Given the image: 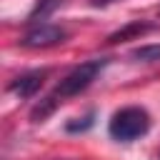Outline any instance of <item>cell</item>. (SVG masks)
<instances>
[{
  "label": "cell",
  "instance_id": "obj_6",
  "mask_svg": "<svg viewBox=\"0 0 160 160\" xmlns=\"http://www.w3.org/2000/svg\"><path fill=\"white\" fill-rule=\"evenodd\" d=\"M60 5H62V0H38V2H35V8L30 10L28 20H30V22L45 20V18H48V15H52V12H55Z\"/></svg>",
  "mask_w": 160,
  "mask_h": 160
},
{
  "label": "cell",
  "instance_id": "obj_9",
  "mask_svg": "<svg viewBox=\"0 0 160 160\" xmlns=\"http://www.w3.org/2000/svg\"><path fill=\"white\" fill-rule=\"evenodd\" d=\"M110 2H115V0H90L92 8H105V5H110Z\"/></svg>",
  "mask_w": 160,
  "mask_h": 160
},
{
  "label": "cell",
  "instance_id": "obj_7",
  "mask_svg": "<svg viewBox=\"0 0 160 160\" xmlns=\"http://www.w3.org/2000/svg\"><path fill=\"white\" fill-rule=\"evenodd\" d=\"M130 58L135 62H158L160 60V42H152V45H140L130 52Z\"/></svg>",
  "mask_w": 160,
  "mask_h": 160
},
{
  "label": "cell",
  "instance_id": "obj_4",
  "mask_svg": "<svg viewBox=\"0 0 160 160\" xmlns=\"http://www.w3.org/2000/svg\"><path fill=\"white\" fill-rule=\"evenodd\" d=\"M48 72H50L48 68H42V70H28V72L18 75L15 80H10L8 90H10V92H15L18 98H32V95L42 88V82H45Z\"/></svg>",
  "mask_w": 160,
  "mask_h": 160
},
{
  "label": "cell",
  "instance_id": "obj_5",
  "mask_svg": "<svg viewBox=\"0 0 160 160\" xmlns=\"http://www.w3.org/2000/svg\"><path fill=\"white\" fill-rule=\"evenodd\" d=\"M158 25L155 22H145V20H132V22H128L125 28H120V30H115L110 38H108V42L112 45V42H125V40H130V38H140V35H145V32H152Z\"/></svg>",
  "mask_w": 160,
  "mask_h": 160
},
{
  "label": "cell",
  "instance_id": "obj_8",
  "mask_svg": "<svg viewBox=\"0 0 160 160\" xmlns=\"http://www.w3.org/2000/svg\"><path fill=\"white\" fill-rule=\"evenodd\" d=\"M92 122H95V112L90 110V112L82 115V118H72V120L65 125V130H68V132H85V130L92 128Z\"/></svg>",
  "mask_w": 160,
  "mask_h": 160
},
{
  "label": "cell",
  "instance_id": "obj_2",
  "mask_svg": "<svg viewBox=\"0 0 160 160\" xmlns=\"http://www.w3.org/2000/svg\"><path fill=\"white\" fill-rule=\"evenodd\" d=\"M148 130H150V115L145 108H138V105L120 108L108 122L110 138L120 140V142H132V140L148 135Z\"/></svg>",
  "mask_w": 160,
  "mask_h": 160
},
{
  "label": "cell",
  "instance_id": "obj_3",
  "mask_svg": "<svg viewBox=\"0 0 160 160\" xmlns=\"http://www.w3.org/2000/svg\"><path fill=\"white\" fill-rule=\"evenodd\" d=\"M65 38H68V30L65 28L50 25V22H40L38 28H32L20 40V45H25V48H52V45L65 42Z\"/></svg>",
  "mask_w": 160,
  "mask_h": 160
},
{
  "label": "cell",
  "instance_id": "obj_1",
  "mask_svg": "<svg viewBox=\"0 0 160 160\" xmlns=\"http://www.w3.org/2000/svg\"><path fill=\"white\" fill-rule=\"evenodd\" d=\"M108 65V60L105 58H95V60H88V62H82V65H78V68H72L58 85H55V90L50 92V98L60 105L62 100H68V98H75V95H80V92H85L95 80H98V75L102 72V68Z\"/></svg>",
  "mask_w": 160,
  "mask_h": 160
}]
</instances>
